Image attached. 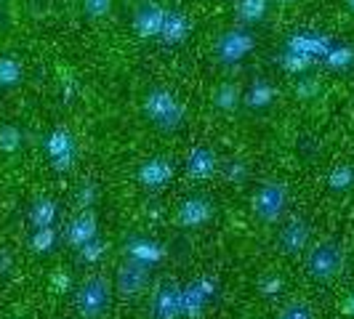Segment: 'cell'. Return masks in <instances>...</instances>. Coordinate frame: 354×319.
<instances>
[{"instance_id":"1","label":"cell","mask_w":354,"mask_h":319,"mask_svg":"<svg viewBox=\"0 0 354 319\" xmlns=\"http://www.w3.org/2000/svg\"><path fill=\"white\" fill-rule=\"evenodd\" d=\"M304 266H306V274L317 282L336 280L346 266V250L338 240H319L309 248Z\"/></svg>"},{"instance_id":"2","label":"cell","mask_w":354,"mask_h":319,"mask_svg":"<svg viewBox=\"0 0 354 319\" xmlns=\"http://www.w3.org/2000/svg\"><path fill=\"white\" fill-rule=\"evenodd\" d=\"M144 115L149 117V123L162 130H176L184 120V106L178 104V99L171 90L152 88L144 99Z\"/></svg>"},{"instance_id":"3","label":"cell","mask_w":354,"mask_h":319,"mask_svg":"<svg viewBox=\"0 0 354 319\" xmlns=\"http://www.w3.org/2000/svg\"><path fill=\"white\" fill-rule=\"evenodd\" d=\"M109 301H112V284L102 274L88 277L77 287V296H75V306L86 319L104 317L106 309H109Z\"/></svg>"},{"instance_id":"4","label":"cell","mask_w":354,"mask_h":319,"mask_svg":"<svg viewBox=\"0 0 354 319\" xmlns=\"http://www.w3.org/2000/svg\"><path fill=\"white\" fill-rule=\"evenodd\" d=\"M288 208V189L280 181H266L264 186L253 195V213L264 224H277Z\"/></svg>"},{"instance_id":"5","label":"cell","mask_w":354,"mask_h":319,"mask_svg":"<svg viewBox=\"0 0 354 319\" xmlns=\"http://www.w3.org/2000/svg\"><path fill=\"white\" fill-rule=\"evenodd\" d=\"M253 35L245 32V30H232L227 35L218 37L216 43V53L221 59V64H237L240 59H245L250 51H253Z\"/></svg>"},{"instance_id":"6","label":"cell","mask_w":354,"mask_h":319,"mask_svg":"<svg viewBox=\"0 0 354 319\" xmlns=\"http://www.w3.org/2000/svg\"><path fill=\"white\" fill-rule=\"evenodd\" d=\"M46 149H48V157L56 171H70L75 162V139L67 128L51 130L46 139Z\"/></svg>"},{"instance_id":"7","label":"cell","mask_w":354,"mask_h":319,"mask_svg":"<svg viewBox=\"0 0 354 319\" xmlns=\"http://www.w3.org/2000/svg\"><path fill=\"white\" fill-rule=\"evenodd\" d=\"M162 19H165V8H160L158 3H147V6H139L136 14L131 19V27L139 37H158L160 30H162Z\"/></svg>"},{"instance_id":"8","label":"cell","mask_w":354,"mask_h":319,"mask_svg":"<svg viewBox=\"0 0 354 319\" xmlns=\"http://www.w3.org/2000/svg\"><path fill=\"white\" fill-rule=\"evenodd\" d=\"M280 250L285 255H296L309 248V224L304 218H290L280 231Z\"/></svg>"},{"instance_id":"9","label":"cell","mask_w":354,"mask_h":319,"mask_svg":"<svg viewBox=\"0 0 354 319\" xmlns=\"http://www.w3.org/2000/svg\"><path fill=\"white\" fill-rule=\"evenodd\" d=\"M189 30H192V24H189V19L184 17L181 11H165L160 37H162V43H168V46H178V43H184V40L189 37Z\"/></svg>"},{"instance_id":"10","label":"cell","mask_w":354,"mask_h":319,"mask_svg":"<svg viewBox=\"0 0 354 319\" xmlns=\"http://www.w3.org/2000/svg\"><path fill=\"white\" fill-rule=\"evenodd\" d=\"M288 51L317 59V56H325V53L330 51V40L322 35H315V32H299V35H293L288 40Z\"/></svg>"},{"instance_id":"11","label":"cell","mask_w":354,"mask_h":319,"mask_svg":"<svg viewBox=\"0 0 354 319\" xmlns=\"http://www.w3.org/2000/svg\"><path fill=\"white\" fill-rule=\"evenodd\" d=\"M211 218V202L203 197H192L178 208V224L181 226H203Z\"/></svg>"},{"instance_id":"12","label":"cell","mask_w":354,"mask_h":319,"mask_svg":"<svg viewBox=\"0 0 354 319\" xmlns=\"http://www.w3.org/2000/svg\"><path fill=\"white\" fill-rule=\"evenodd\" d=\"M216 155L213 149H205V146H195L187 157V173L192 178H208L216 173Z\"/></svg>"},{"instance_id":"13","label":"cell","mask_w":354,"mask_h":319,"mask_svg":"<svg viewBox=\"0 0 354 319\" xmlns=\"http://www.w3.org/2000/svg\"><path fill=\"white\" fill-rule=\"evenodd\" d=\"M171 176H174V165L162 157H155V160H149V162H144L142 171H139V181L147 184V186H162V184L171 181Z\"/></svg>"},{"instance_id":"14","label":"cell","mask_w":354,"mask_h":319,"mask_svg":"<svg viewBox=\"0 0 354 319\" xmlns=\"http://www.w3.org/2000/svg\"><path fill=\"white\" fill-rule=\"evenodd\" d=\"M118 280H120V287L125 293H133V290H139L147 282V269H144L142 261H128V264L120 266Z\"/></svg>"},{"instance_id":"15","label":"cell","mask_w":354,"mask_h":319,"mask_svg":"<svg viewBox=\"0 0 354 319\" xmlns=\"http://www.w3.org/2000/svg\"><path fill=\"white\" fill-rule=\"evenodd\" d=\"M274 96H277V88L272 86V83H266V80H256L253 86H250L248 96H245V104L250 109H264L274 102Z\"/></svg>"},{"instance_id":"16","label":"cell","mask_w":354,"mask_h":319,"mask_svg":"<svg viewBox=\"0 0 354 319\" xmlns=\"http://www.w3.org/2000/svg\"><path fill=\"white\" fill-rule=\"evenodd\" d=\"M240 88L234 86V83H221L218 88H216V93H213V102H216V106L221 109V112H232V109H237V104H240Z\"/></svg>"},{"instance_id":"17","label":"cell","mask_w":354,"mask_h":319,"mask_svg":"<svg viewBox=\"0 0 354 319\" xmlns=\"http://www.w3.org/2000/svg\"><path fill=\"white\" fill-rule=\"evenodd\" d=\"M234 11H237L240 21H248V24L261 21L266 17V0H237Z\"/></svg>"},{"instance_id":"18","label":"cell","mask_w":354,"mask_h":319,"mask_svg":"<svg viewBox=\"0 0 354 319\" xmlns=\"http://www.w3.org/2000/svg\"><path fill=\"white\" fill-rule=\"evenodd\" d=\"M21 83V64L14 56H0V86L14 88Z\"/></svg>"},{"instance_id":"19","label":"cell","mask_w":354,"mask_h":319,"mask_svg":"<svg viewBox=\"0 0 354 319\" xmlns=\"http://www.w3.org/2000/svg\"><path fill=\"white\" fill-rule=\"evenodd\" d=\"M93 231H96V218H93V213H86V215H80L72 224L70 240L75 245H83V242H88L91 237H93Z\"/></svg>"},{"instance_id":"20","label":"cell","mask_w":354,"mask_h":319,"mask_svg":"<svg viewBox=\"0 0 354 319\" xmlns=\"http://www.w3.org/2000/svg\"><path fill=\"white\" fill-rule=\"evenodd\" d=\"M312 61H315L312 56H304V53L288 51V48L280 53V67H283L285 72H290V75H301V72H306L309 67H312Z\"/></svg>"},{"instance_id":"21","label":"cell","mask_w":354,"mask_h":319,"mask_svg":"<svg viewBox=\"0 0 354 319\" xmlns=\"http://www.w3.org/2000/svg\"><path fill=\"white\" fill-rule=\"evenodd\" d=\"M354 61V48L349 46H330V51L325 53V64L330 70H346Z\"/></svg>"},{"instance_id":"22","label":"cell","mask_w":354,"mask_h":319,"mask_svg":"<svg viewBox=\"0 0 354 319\" xmlns=\"http://www.w3.org/2000/svg\"><path fill=\"white\" fill-rule=\"evenodd\" d=\"M30 218H32V224H35L37 229H48L51 221L56 218V205H53L51 200H37L32 213H30Z\"/></svg>"},{"instance_id":"23","label":"cell","mask_w":354,"mask_h":319,"mask_svg":"<svg viewBox=\"0 0 354 319\" xmlns=\"http://www.w3.org/2000/svg\"><path fill=\"white\" fill-rule=\"evenodd\" d=\"M21 146V130L17 125H0V152L14 155Z\"/></svg>"},{"instance_id":"24","label":"cell","mask_w":354,"mask_h":319,"mask_svg":"<svg viewBox=\"0 0 354 319\" xmlns=\"http://www.w3.org/2000/svg\"><path fill=\"white\" fill-rule=\"evenodd\" d=\"M328 184H330V189H346V186H352L354 168H349V165H338V168H333L330 176H328Z\"/></svg>"},{"instance_id":"25","label":"cell","mask_w":354,"mask_h":319,"mask_svg":"<svg viewBox=\"0 0 354 319\" xmlns=\"http://www.w3.org/2000/svg\"><path fill=\"white\" fill-rule=\"evenodd\" d=\"M83 11L88 19H104L112 11V0H83Z\"/></svg>"},{"instance_id":"26","label":"cell","mask_w":354,"mask_h":319,"mask_svg":"<svg viewBox=\"0 0 354 319\" xmlns=\"http://www.w3.org/2000/svg\"><path fill=\"white\" fill-rule=\"evenodd\" d=\"M319 93V80H315V77H304L301 83L296 86V96L301 99V102H309V99H315Z\"/></svg>"},{"instance_id":"27","label":"cell","mask_w":354,"mask_h":319,"mask_svg":"<svg viewBox=\"0 0 354 319\" xmlns=\"http://www.w3.org/2000/svg\"><path fill=\"white\" fill-rule=\"evenodd\" d=\"M51 242H53V231L51 229H40V234H35V240H32V245H35L37 250H46Z\"/></svg>"},{"instance_id":"28","label":"cell","mask_w":354,"mask_h":319,"mask_svg":"<svg viewBox=\"0 0 354 319\" xmlns=\"http://www.w3.org/2000/svg\"><path fill=\"white\" fill-rule=\"evenodd\" d=\"M243 171H245V168H243L240 162H234V165L230 168V176H232V178H240V176H243Z\"/></svg>"},{"instance_id":"29","label":"cell","mask_w":354,"mask_h":319,"mask_svg":"<svg viewBox=\"0 0 354 319\" xmlns=\"http://www.w3.org/2000/svg\"><path fill=\"white\" fill-rule=\"evenodd\" d=\"M280 6H290V3H296V0H277Z\"/></svg>"},{"instance_id":"30","label":"cell","mask_w":354,"mask_h":319,"mask_svg":"<svg viewBox=\"0 0 354 319\" xmlns=\"http://www.w3.org/2000/svg\"><path fill=\"white\" fill-rule=\"evenodd\" d=\"M346 6H349V11L354 14V0H346Z\"/></svg>"}]
</instances>
